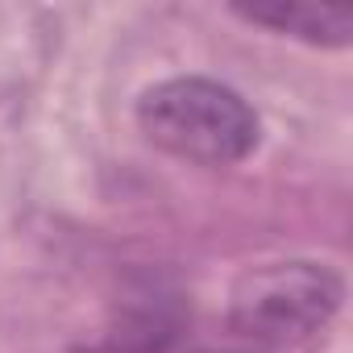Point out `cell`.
Instances as JSON below:
<instances>
[{
    "instance_id": "6da1fadb",
    "label": "cell",
    "mask_w": 353,
    "mask_h": 353,
    "mask_svg": "<svg viewBox=\"0 0 353 353\" xmlns=\"http://www.w3.org/2000/svg\"><path fill=\"white\" fill-rule=\"evenodd\" d=\"M141 133L183 162L233 166L258 145L254 108L216 79H166L137 100Z\"/></svg>"
},
{
    "instance_id": "7a4b0ae2",
    "label": "cell",
    "mask_w": 353,
    "mask_h": 353,
    "mask_svg": "<svg viewBox=\"0 0 353 353\" xmlns=\"http://www.w3.org/2000/svg\"><path fill=\"white\" fill-rule=\"evenodd\" d=\"M341 279L316 262H270L245 270L229 299V324L237 336L262 349L303 345L328 328L341 307Z\"/></svg>"
},
{
    "instance_id": "3957f363",
    "label": "cell",
    "mask_w": 353,
    "mask_h": 353,
    "mask_svg": "<svg viewBox=\"0 0 353 353\" xmlns=\"http://www.w3.org/2000/svg\"><path fill=\"white\" fill-rule=\"evenodd\" d=\"M237 17L266 26L274 34L303 38L312 46H349L353 42V13L336 5H307V0H266V5H233Z\"/></svg>"
},
{
    "instance_id": "277c9868",
    "label": "cell",
    "mask_w": 353,
    "mask_h": 353,
    "mask_svg": "<svg viewBox=\"0 0 353 353\" xmlns=\"http://www.w3.org/2000/svg\"><path fill=\"white\" fill-rule=\"evenodd\" d=\"M79 353H125V349H112L108 345V349H79Z\"/></svg>"
},
{
    "instance_id": "5b68a950",
    "label": "cell",
    "mask_w": 353,
    "mask_h": 353,
    "mask_svg": "<svg viewBox=\"0 0 353 353\" xmlns=\"http://www.w3.org/2000/svg\"><path fill=\"white\" fill-rule=\"evenodd\" d=\"M200 353H241V349H200Z\"/></svg>"
}]
</instances>
